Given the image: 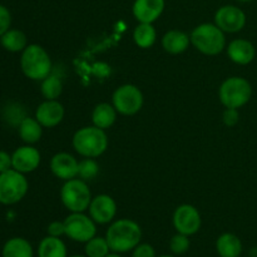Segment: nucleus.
I'll list each match as a JSON object with an SVG mask.
<instances>
[{
	"mask_svg": "<svg viewBox=\"0 0 257 257\" xmlns=\"http://www.w3.org/2000/svg\"><path fill=\"white\" fill-rule=\"evenodd\" d=\"M105 238L112 252H130L141 243L142 230L135 221L120 218L110 223L105 232Z\"/></svg>",
	"mask_w": 257,
	"mask_h": 257,
	"instance_id": "nucleus-1",
	"label": "nucleus"
},
{
	"mask_svg": "<svg viewBox=\"0 0 257 257\" xmlns=\"http://www.w3.org/2000/svg\"><path fill=\"white\" fill-rule=\"evenodd\" d=\"M20 68L23 74L32 80H43L52 74V60L43 47L29 44L20 55Z\"/></svg>",
	"mask_w": 257,
	"mask_h": 257,
	"instance_id": "nucleus-2",
	"label": "nucleus"
},
{
	"mask_svg": "<svg viewBox=\"0 0 257 257\" xmlns=\"http://www.w3.org/2000/svg\"><path fill=\"white\" fill-rule=\"evenodd\" d=\"M73 147L75 152L85 158H95L107 151L108 137L104 130L92 125L83 127L73 136Z\"/></svg>",
	"mask_w": 257,
	"mask_h": 257,
	"instance_id": "nucleus-3",
	"label": "nucleus"
},
{
	"mask_svg": "<svg viewBox=\"0 0 257 257\" xmlns=\"http://www.w3.org/2000/svg\"><path fill=\"white\" fill-rule=\"evenodd\" d=\"M191 44L206 55H217L226 48L225 32L216 24L205 23L192 30L190 35Z\"/></svg>",
	"mask_w": 257,
	"mask_h": 257,
	"instance_id": "nucleus-4",
	"label": "nucleus"
},
{
	"mask_svg": "<svg viewBox=\"0 0 257 257\" xmlns=\"http://www.w3.org/2000/svg\"><path fill=\"white\" fill-rule=\"evenodd\" d=\"M92 193L87 182L80 178L65 181L60 190V200L70 212H84L92 202Z\"/></svg>",
	"mask_w": 257,
	"mask_h": 257,
	"instance_id": "nucleus-5",
	"label": "nucleus"
},
{
	"mask_svg": "<svg viewBox=\"0 0 257 257\" xmlns=\"http://www.w3.org/2000/svg\"><path fill=\"white\" fill-rule=\"evenodd\" d=\"M220 100L226 108H238L247 104L252 95V87L245 78L231 77L221 84L218 90Z\"/></svg>",
	"mask_w": 257,
	"mask_h": 257,
	"instance_id": "nucleus-6",
	"label": "nucleus"
},
{
	"mask_svg": "<svg viewBox=\"0 0 257 257\" xmlns=\"http://www.w3.org/2000/svg\"><path fill=\"white\" fill-rule=\"evenodd\" d=\"M29 188V183L24 173L15 171L14 168L0 173V203L12 206L20 202L25 197Z\"/></svg>",
	"mask_w": 257,
	"mask_h": 257,
	"instance_id": "nucleus-7",
	"label": "nucleus"
},
{
	"mask_svg": "<svg viewBox=\"0 0 257 257\" xmlns=\"http://www.w3.org/2000/svg\"><path fill=\"white\" fill-rule=\"evenodd\" d=\"M143 102L145 98L142 92L133 84L120 85L114 90L112 97L113 107L123 115H133L140 112L143 107Z\"/></svg>",
	"mask_w": 257,
	"mask_h": 257,
	"instance_id": "nucleus-8",
	"label": "nucleus"
},
{
	"mask_svg": "<svg viewBox=\"0 0 257 257\" xmlns=\"http://www.w3.org/2000/svg\"><path fill=\"white\" fill-rule=\"evenodd\" d=\"M65 236L75 242L85 243L97 236V223L83 212H72L64 220Z\"/></svg>",
	"mask_w": 257,
	"mask_h": 257,
	"instance_id": "nucleus-9",
	"label": "nucleus"
},
{
	"mask_svg": "<svg viewBox=\"0 0 257 257\" xmlns=\"http://www.w3.org/2000/svg\"><path fill=\"white\" fill-rule=\"evenodd\" d=\"M202 220L196 207L192 205H181L173 213V226L178 233L192 236L200 231Z\"/></svg>",
	"mask_w": 257,
	"mask_h": 257,
	"instance_id": "nucleus-10",
	"label": "nucleus"
},
{
	"mask_svg": "<svg viewBox=\"0 0 257 257\" xmlns=\"http://www.w3.org/2000/svg\"><path fill=\"white\" fill-rule=\"evenodd\" d=\"M215 24L225 33H238L246 25V15L240 8L225 5L215 14Z\"/></svg>",
	"mask_w": 257,
	"mask_h": 257,
	"instance_id": "nucleus-11",
	"label": "nucleus"
},
{
	"mask_svg": "<svg viewBox=\"0 0 257 257\" xmlns=\"http://www.w3.org/2000/svg\"><path fill=\"white\" fill-rule=\"evenodd\" d=\"M89 216L98 225H107L113 221L117 213V203L110 196L98 195L92 198L89 205Z\"/></svg>",
	"mask_w": 257,
	"mask_h": 257,
	"instance_id": "nucleus-12",
	"label": "nucleus"
},
{
	"mask_svg": "<svg viewBox=\"0 0 257 257\" xmlns=\"http://www.w3.org/2000/svg\"><path fill=\"white\" fill-rule=\"evenodd\" d=\"M13 168L20 173L34 172L40 165V152L32 145L17 148L12 155Z\"/></svg>",
	"mask_w": 257,
	"mask_h": 257,
	"instance_id": "nucleus-13",
	"label": "nucleus"
},
{
	"mask_svg": "<svg viewBox=\"0 0 257 257\" xmlns=\"http://www.w3.org/2000/svg\"><path fill=\"white\" fill-rule=\"evenodd\" d=\"M78 162L74 156L69 153H57L50 160V171L57 178L69 181L78 177Z\"/></svg>",
	"mask_w": 257,
	"mask_h": 257,
	"instance_id": "nucleus-14",
	"label": "nucleus"
},
{
	"mask_svg": "<svg viewBox=\"0 0 257 257\" xmlns=\"http://www.w3.org/2000/svg\"><path fill=\"white\" fill-rule=\"evenodd\" d=\"M64 107L57 99L43 102L35 110V118L45 128H53L59 124L64 118Z\"/></svg>",
	"mask_w": 257,
	"mask_h": 257,
	"instance_id": "nucleus-15",
	"label": "nucleus"
},
{
	"mask_svg": "<svg viewBox=\"0 0 257 257\" xmlns=\"http://www.w3.org/2000/svg\"><path fill=\"white\" fill-rule=\"evenodd\" d=\"M132 10L138 22L152 24L165 10V0H136Z\"/></svg>",
	"mask_w": 257,
	"mask_h": 257,
	"instance_id": "nucleus-16",
	"label": "nucleus"
},
{
	"mask_svg": "<svg viewBox=\"0 0 257 257\" xmlns=\"http://www.w3.org/2000/svg\"><path fill=\"white\" fill-rule=\"evenodd\" d=\"M227 55L236 64L247 65L255 59L256 49L250 40L233 39L227 45Z\"/></svg>",
	"mask_w": 257,
	"mask_h": 257,
	"instance_id": "nucleus-17",
	"label": "nucleus"
},
{
	"mask_svg": "<svg viewBox=\"0 0 257 257\" xmlns=\"http://www.w3.org/2000/svg\"><path fill=\"white\" fill-rule=\"evenodd\" d=\"M191 38L181 30H170L162 38V47L170 54H181L190 47Z\"/></svg>",
	"mask_w": 257,
	"mask_h": 257,
	"instance_id": "nucleus-18",
	"label": "nucleus"
},
{
	"mask_svg": "<svg viewBox=\"0 0 257 257\" xmlns=\"http://www.w3.org/2000/svg\"><path fill=\"white\" fill-rule=\"evenodd\" d=\"M216 251L220 257H240L242 253V242L235 233H222L216 241Z\"/></svg>",
	"mask_w": 257,
	"mask_h": 257,
	"instance_id": "nucleus-19",
	"label": "nucleus"
},
{
	"mask_svg": "<svg viewBox=\"0 0 257 257\" xmlns=\"http://www.w3.org/2000/svg\"><path fill=\"white\" fill-rule=\"evenodd\" d=\"M18 133L23 142L27 145H34L42 138L43 125L38 122L37 118L25 117L18 125Z\"/></svg>",
	"mask_w": 257,
	"mask_h": 257,
	"instance_id": "nucleus-20",
	"label": "nucleus"
},
{
	"mask_svg": "<svg viewBox=\"0 0 257 257\" xmlns=\"http://www.w3.org/2000/svg\"><path fill=\"white\" fill-rule=\"evenodd\" d=\"M3 257H34L32 243L23 237L9 238L2 250Z\"/></svg>",
	"mask_w": 257,
	"mask_h": 257,
	"instance_id": "nucleus-21",
	"label": "nucleus"
},
{
	"mask_svg": "<svg viewBox=\"0 0 257 257\" xmlns=\"http://www.w3.org/2000/svg\"><path fill=\"white\" fill-rule=\"evenodd\" d=\"M117 110L113 107V104H108V103H99L95 105L92 113V120L93 124L95 127L100 128V130H108L114 124L115 119H117Z\"/></svg>",
	"mask_w": 257,
	"mask_h": 257,
	"instance_id": "nucleus-22",
	"label": "nucleus"
},
{
	"mask_svg": "<svg viewBox=\"0 0 257 257\" xmlns=\"http://www.w3.org/2000/svg\"><path fill=\"white\" fill-rule=\"evenodd\" d=\"M38 257H68L67 246L60 237L48 235L38 246Z\"/></svg>",
	"mask_w": 257,
	"mask_h": 257,
	"instance_id": "nucleus-23",
	"label": "nucleus"
},
{
	"mask_svg": "<svg viewBox=\"0 0 257 257\" xmlns=\"http://www.w3.org/2000/svg\"><path fill=\"white\" fill-rule=\"evenodd\" d=\"M0 44L10 53H22L28 47V38L19 29H9L0 37Z\"/></svg>",
	"mask_w": 257,
	"mask_h": 257,
	"instance_id": "nucleus-24",
	"label": "nucleus"
},
{
	"mask_svg": "<svg viewBox=\"0 0 257 257\" xmlns=\"http://www.w3.org/2000/svg\"><path fill=\"white\" fill-rule=\"evenodd\" d=\"M157 33L155 27L150 23H140L133 32V39L140 48L148 49L156 43Z\"/></svg>",
	"mask_w": 257,
	"mask_h": 257,
	"instance_id": "nucleus-25",
	"label": "nucleus"
},
{
	"mask_svg": "<svg viewBox=\"0 0 257 257\" xmlns=\"http://www.w3.org/2000/svg\"><path fill=\"white\" fill-rule=\"evenodd\" d=\"M63 90V83L59 77L54 74H49L45 79L42 80L40 84V92L42 95L48 100L57 99Z\"/></svg>",
	"mask_w": 257,
	"mask_h": 257,
	"instance_id": "nucleus-26",
	"label": "nucleus"
},
{
	"mask_svg": "<svg viewBox=\"0 0 257 257\" xmlns=\"http://www.w3.org/2000/svg\"><path fill=\"white\" fill-rule=\"evenodd\" d=\"M110 251L109 245L105 237H99L94 236L89 241L85 242L84 246V255L88 257H105Z\"/></svg>",
	"mask_w": 257,
	"mask_h": 257,
	"instance_id": "nucleus-27",
	"label": "nucleus"
},
{
	"mask_svg": "<svg viewBox=\"0 0 257 257\" xmlns=\"http://www.w3.org/2000/svg\"><path fill=\"white\" fill-rule=\"evenodd\" d=\"M98 172H99V166L93 158H84L78 165V176L85 182L97 177Z\"/></svg>",
	"mask_w": 257,
	"mask_h": 257,
	"instance_id": "nucleus-28",
	"label": "nucleus"
},
{
	"mask_svg": "<svg viewBox=\"0 0 257 257\" xmlns=\"http://www.w3.org/2000/svg\"><path fill=\"white\" fill-rule=\"evenodd\" d=\"M190 236L183 235V233H176L175 236H172L170 241V250L173 255L180 256L183 253L187 252L190 250Z\"/></svg>",
	"mask_w": 257,
	"mask_h": 257,
	"instance_id": "nucleus-29",
	"label": "nucleus"
},
{
	"mask_svg": "<svg viewBox=\"0 0 257 257\" xmlns=\"http://www.w3.org/2000/svg\"><path fill=\"white\" fill-rule=\"evenodd\" d=\"M10 25H12V14L8 8L0 4V37L10 29Z\"/></svg>",
	"mask_w": 257,
	"mask_h": 257,
	"instance_id": "nucleus-30",
	"label": "nucleus"
},
{
	"mask_svg": "<svg viewBox=\"0 0 257 257\" xmlns=\"http://www.w3.org/2000/svg\"><path fill=\"white\" fill-rule=\"evenodd\" d=\"M132 257H157L156 251L150 243H140L132 250Z\"/></svg>",
	"mask_w": 257,
	"mask_h": 257,
	"instance_id": "nucleus-31",
	"label": "nucleus"
},
{
	"mask_svg": "<svg viewBox=\"0 0 257 257\" xmlns=\"http://www.w3.org/2000/svg\"><path fill=\"white\" fill-rule=\"evenodd\" d=\"M238 119H240L238 109H236V108H226L222 114V120L227 127H233V125L237 124Z\"/></svg>",
	"mask_w": 257,
	"mask_h": 257,
	"instance_id": "nucleus-32",
	"label": "nucleus"
},
{
	"mask_svg": "<svg viewBox=\"0 0 257 257\" xmlns=\"http://www.w3.org/2000/svg\"><path fill=\"white\" fill-rule=\"evenodd\" d=\"M47 232L53 237H62L65 235V225L64 221H53L49 223L47 228Z\"/></svg>",
	"mask_w": 257,
	"mask_h": 257,
	"instance_id": "nucleus-33",
	"label": "nucleus"
},
{
	"mask_svg": "<svg viewBox=\"0 0 257 257\" xmlns=\"http://www.w3.org/2000/svg\"><path fill=\"white\" fill-rule=\"evenodd\" d=\"M13 168L12 155L5 151H0V173H4Z\"/></svg>",
	"mask_w": 257,
	"mask_h": 257,
	"instance_id": "nucleus-34",
	"label": "nucleus"
},
{
	"mask_svg": "<svg viewBox=\"0 0 257 257\" xmlns=\"http://www.w3.org/2000/svg\"><path fill=\"white\" fill-rule=\"evenodd\" d=\"M105 257H122V256H120V253H117V252H109Z\"/></svg>",
	"mask_w": 257,
	"mask_h": 257,
	"instance_id": "nucleus-35",
	"label": "nucleus"
},
{
	"mask_svg": "<svg viewBox=\"0 0 257 257\" xmlns=\"http://www.w3.org/2000/svg\"><path fill=\"white\" fill-rule=\"evenodd\" d=\"M68 257H88L85 255H72V256H68Z\"/></svg>",
	"mask_w": 257,
	"mask_h": 257,
	"instance_id": "nucleus-36",
	"label": "nucleus"
},
{
	"mask_svg": "<svg viewBox=\"0 0 257 257\" xmlns=\"http://www.w3.org/2000/svg\"><path fill=\"white\" fill-rule=\"evenodd\" d=\"M158 257H176V256H173V255H161Z\"/></svg>",
	"mask_w": 257,
	"mask_h": 257,
	"instance_id": "nucleus-37",
	"label": "nucleus"
},
{
	"mask_svg": "<svg viewBox=\"0 0 257 257\" xmlns=\"http://www.w3.org/2000/svg\"><path fill=\"white\" fill-rule=\"evenodd\" d=\"M238 2H243V3H248V2H253V0H238Z\"/></svg>",
	"mask_w": 257,
	"mask_h": 257,
	"instance_id": "nucleus-38",
	"label": "nucleus"
}]
</instances>
